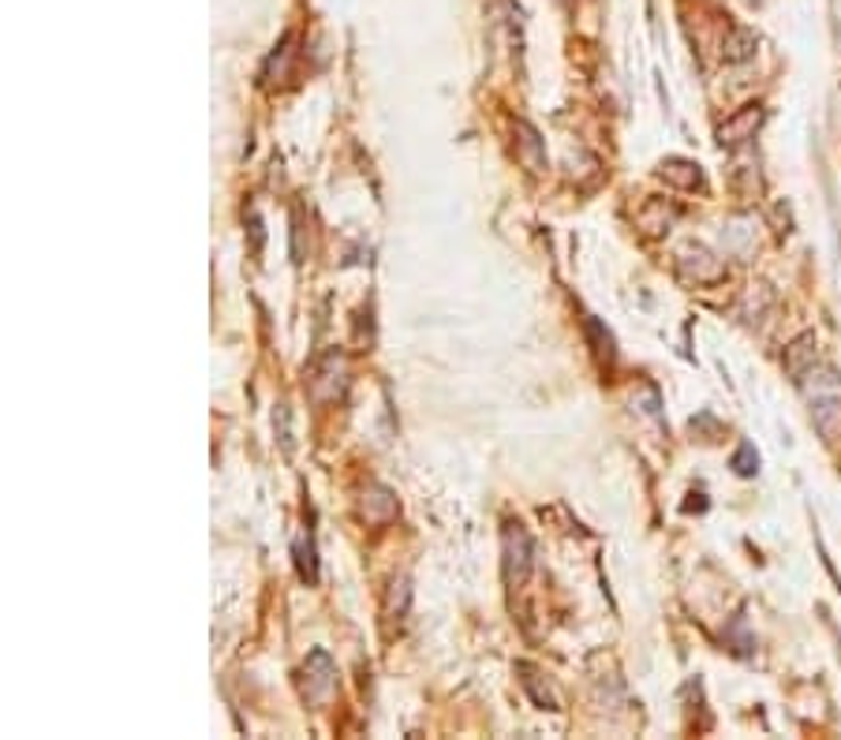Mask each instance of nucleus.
Returning <instances> with one entry per match:
<instances>
[{
	"label": "nucleus",
	"mask_w": 841,
	"mask_h": 740,
	"mask_svg": "<svg viewBox=\"0 0 841 740\" xmlns=\"http://www.w3.org/2000/svg\"><path fill=\"white\" fill-rule=\"evenodd\" d=\"M587 333H591L595 344H599V348H595V356H599L602 363H613V336L602 333V326L595 322V318H587Z\"/></svg>",
	"instance_id": "dca6fc26"
},
{
	"label": "nucleus",
	"mask_w": 841,
	"mask_h": 740,
	"mask_svg": "<svg viewBox=\"0 0 841 740\" xmlns=\"http://www.w3.org/2000/svg\"><path fill=\"white\" fill-rule=\"evenodd\" d=\"M292 56H296V38H292V34H284L281 46L269 53V61L263 67L266 82H277V79L284 82V79H289V75H292Z\"/></svg>",
	"instance_id": "ddd939ff"
},
{
	"label": "nucleus",
	"mask_w": 841,
	"mask_h": 740,
	"mask_svg": "<svg viewBox=\"0 0 841 740\" xmlns=\"http://www.w3.org/2000/svg\"><path fill=\"white\" fill-rule=\"evenodd\" d=\"M760 49V38H755L752 27H729L726 38H722V61L726 64H748Z\"/></svg>",
	"instance_id": "6e6552de"
},
{
	"label": "nucleus",
	"mask_w": 841,
	"mask_h": 740,
	"mask_svg": "<svg viewBox=\"0 0 841 740\" xmlns=\"http://www.w3.org/2000/svg\"><path fill=\"white\" fill-rule=\"evenodd\" d=\"M296 569L303 584H318V561H315V538L300 535L296 538Z\"/></svg>",
	"instance_id": "4468645a"
},
{
	"label": "nucleus",
	"mask_w": 841,
	"mask_h": 740,
	"mask_svg": "<svg viewBox=\"0 0 841 740\" xmlns=\"http://www.w3.org/2000/svg\"><path fill=\"white\" fill-rule=\"evenodd\" d=\"M408 602H411V587H408V579H393L390 584V595H385V610H382V617H385V628L393 633V625H404L408 621Z\"/></svg>",
	"instance_id": "f8f14e48"
},
{
	"label": "nucleus",
	"mask_w": 841,
	"mask_h": 740,
	"mask_svg": "<svg viewBox=\"0 0 841 740\" xmlns=\"http://www.w3.org/2000/svg\"><path fill=\"white\" fill-rule=\"evenodd\" d=\"M763 120H767V113H763V105L760 101H752V105H744V109H737L734 116H729L726 124L718 128V142L722 146H744L748 139H755V131L763 128Z\"/></svg>",
	"instance_id": "39448f33"
},
{
	"label": "nucleus",
	"mask_w": 841,
	"mask_h": 740,
	"mask_svg": "<svg viewBox=\"0 0 841 740\" xmlns=\"http://www.w3.org/2000/svg\"><path fill=\"white\" fill-rule=\"evenodd\" d=\"M804 400L812 404V416L823 431H830V419L841 416V374L834 367H819L815 363L804 378H797Z\"/></svg>",
	"instance_id": "f257e3e1"
},
{
	"label": "nucleus",
	"mask_w": 841,
	"mask_h": 740,
	"mask_svg": "<svg viewBox=\"0 0 841 740\" xmlns=\"http://www.w3.org/2000/svg\"><path fill=\"white\" fill-rule=\"evenodd\" d=\"M517 673H520V685H524V692L532 696V703L538 706V711H561L558 692H553V688L546 685V677H538V669H535V666H527V662H520Z\"/></svg>",
	"instance_id": "9d476101"
},
{
	"label": "nucleus",
	"mask_w": 841,
	"mask_h": 740,
	"mask_svg": "<svg viewBox=\"0 0 841 740\" xmlns=\"http://www.w3.org/2000/svg\"><path fill=\"white\" fill-rule=\"evenodd\" d=\"M677 273L692 284H718L726 281V263L714 258L703 243H685L677 251Z\"/></svg>",
	"instance_id": "20e7f679"
},
{
	"label": "nucleus",
	"mask_w": 841,
	"mask_h": 740,
	"mask_svg": "<svg viewBox=\"0 0 841 740\" xmlns=\"http://www.w3.org/2000/svg\"><path fill=\"white\" fill-rule=\"evenodd\" d=\"M659 176L666 183H673V188H685V191H696L703 188V173L696 162H688V157H666V162L659 165Z\"/></svg>",
	"instance_id": "9b49d317"
},
{
	"label": "nucleus",
	"mask_w": 841,
	"mask_h": 740,
	"mask_svg": "<svg viewBox=\"0 0 841 740\" xmlns=\"http://www.w3.org/2000/svg\"><path fill=\"white\" fill-rule=\"evenodd\" d=\"M501 569H505V584L509 587H524L532 576V538L520 524H505L501 535Z\"/></svg>",
	"instance_id": "f03ea898"
},
{
	"label": "nucleus",
	"mask_w": 841,
	"mask_h": 740,
	"mask_svg": "<svg viewBox=\"0 0 841 740\" xmlns=\"http://www.w3.org/2000/svg\"><path fill=\"white\" fill-rule=\"evenodd\" d=\"M734 471H737V475H755V471H760V452H755L752 449V445H740V449L734 452Z\"/></svg>",
	"instance_id": "2eb2a0df"
},
{
	"label": "nucleus",
	"mask_w": 841,
	"mask_h": 740,
	"mask_svg": "<svg viewBox=\"0 0 841 740\" xmlns=\"http://www.w3.org/2000/svg\"><path fill=\"white\" fill-rule=\"evenodd\" d=\"M748 4H763V0H748Z\"/></svg>",
	"instance_id": "f3484780"
},
{
	"label": "nucleus",
	"mask_w": 841,
	"mask_h": 740,
	"mask_svg": "<svg viewBox=\"0 0 841 740\" xmlns=\"http://www.w3.org/2000/svg\"><path fill=\"white\" fill-rule=\"evenodd\" d=\"M815 363H819V341H815V333H801L786 348V370L793 378H804Z\"/></svg>",
	"instance_id": "1a4fd4ad"
},
{
	"label": "nucleus",
	"mask_w": 841,
	"mask_h": 740,
	"mask_svg": "<svg viewBox=\"0 0 841 740\" xmlns=\"http://www.w3.org/2000/svg\"><path fill=\"white\" fill-rule=\"evenodd\" d=\"M333 692H336V666H333L330 651L315 647V651L307 654V662H303V696H307V703L322 706V703H330Z\"/></svg>",
	"instance_id": "7ed1b4c3"
},
{
	"label": "nucleus",
	"mask_w": 841,
	"mask_h": 740,
	"mask_svg": "<svg viewBox=\"0 0 841 740\" xmlns=\"http://www.w3.org/2000/svg\"><path fill=\"white\" fill-rule=\"evenodd\" d=\"M722 243H726V251L734 258H752L755 255V217H748V214L729 217L726 229H722Z\"/></svg>",
	"instance_id": "423d86ee"
},
{
	"label": "nucleus",
	"mask_w": 841,
	"mask_h": 740,
	"mask_svg": "<svg viewBox=\"0 0 841 740\" xmlns=\"http://www.w3.org/2000/svg\"><path fill=\"white\" fill-rule=\"evenodd\" d=\"M512 135H517V157L524 162L532 173H543L546 168V142L527 120H517L512 124Z\"/></svg>",
	"instance_id": "0eeeda50"
}]
</instances>
